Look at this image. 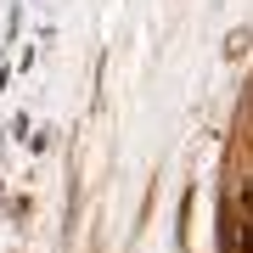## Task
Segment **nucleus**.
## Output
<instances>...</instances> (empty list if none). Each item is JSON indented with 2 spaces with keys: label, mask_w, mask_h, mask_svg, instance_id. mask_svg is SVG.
<instances>
[{
  "label": "nucleus",
  "mask_w": 253,
  "mask_h": 253,
  "mask_svg": "<svg viewBox=\"0 0 253 253\" xmlns=\"http://www.w3.org/2000/svg\"><path fill=\"white\" fill-rule=\"evenodd\" d=\"M231 242L242 248V253H253V225H242V231H231Z\"/></svg>",
  "instance_id": "obj_1"
}]
</instances>
